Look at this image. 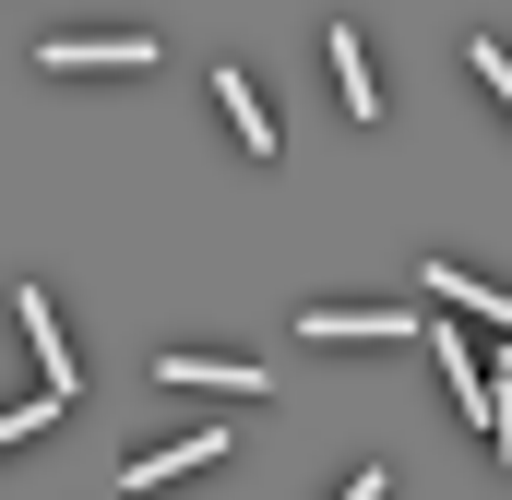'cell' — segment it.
<instances>
[{
	"instance_id": "obj_2",
	"label": "cell",
	"mask_w": 512,
	"mask_h": 500,
	"mask_svg": "<svg viewBox=\"0 0 512 500\" xmlns=\"http://www.w3.org/2000/svg\"><path fill=\"white\" fill-rule=\"evenodd\" d=\"M298 334H310V346H405L417 322H405V310H298ZM417 346H429V334H417Z\"/></svg>"
},
{
	"instance_id": "obj_11",
	"label": "cell",
	"mask_w": 512,
	"mask_h": 500,
	"mask_svg": "<svg viewBox=\"0 0 512 500\" xmlns=\"http://www.w3.org/2000/svg\"><path fill=\"white\" fill-rule=\"evenodd\" d=\"M393 489V477H382V465H370V477H346V489H334V500H382Z\"/></svg>"
},
{
	"instance_id": "obj_9",
	"label": "cell",
	"mask_w": 512,
	"mask_h": 500,
	"mask_svg": "<svg viewBox=\"0 0 512 500\" xmlns=\"http://www.w3.org/2000/svg\"><path fill=\"white\" fill-rule=\"evenodd\" d=\"M60 405H72V393H48V381H36V405H0V453H12V441H36Z\"/></svg>"
},
{
	"instance_id": "obj_1",
	"label": "cell",
	"mask_w": 512,
	"mask_h": 500,
	"mask_svg": "<svg viewBox=\"0 0 512 500\" xmlns=\"http://www.w3.org/2000/svg\"><path fill=\"white\" fill-rule=\"evenodd\" d=\"M36 72H131V84H143L155 48H143V36H60V48H36Z\"/></svg>"
},
{
	"instance_id": "obj_10",
	"label": "cell",
	"mask_w": 512,
	"mask_h": 500,
	"mask_svg": "<svg viewBox=\"0 0 512 500\" xmlns=\"http://www.w3.org/2000/svg\"><path fill=\"white\" fill-rule=\"evenodd\" d=\"M465 60H477V84H489V96H501V108H512V48H501V36H477Z\"/></svg>"
},
{
	"instance_id": "obj_8",
	"label": "cell",
	"mask_w": 512,
	"mask_h": 500,
	"mask_svg": "<svg viewBox=\"0 0 512 500\" xmlns=\"http://www.w3.org/2000/svg\"><path fill=\"white\" fill-rule=\"evenodd\" d=\"M215 108H227V131H239L251 155H274V108H262V96L239 84V72H227V60H215Z\"/></svg>"
},
{
	"instance_id": "obj_3",
	"label": "cell",
	"mask_w": 512,
	"mask_h": 500,
	"mask_svg": "<svg viewBox=\"0 0 512 500\" xmlns=\"http://www.w3.org/2000/svg\"><path fill=\"white\" fill-rule=\"evenodd\" d=\"M322 60H334V96H346V120H382V72H370L358 24H322Z\"/></svg>"
},
{
	"instance_id": "obj_6",
	"label": "cell",
	"mask_w": 512,
	"mask_h": 500,
	"mask_svg": "<svg viewBox=\"0 0 512 500\" xmlns=\"http://www.w3.org/2000/svg\"><path fill=\"white\" fill-rule=\"evenodd\" d=\"M429 286H441V298H453L465 322H501V334H512V286H489V274H465V262H441V250H429Z\"/></svg>"
},
{
	"instance_id": "obj_4",
	"label": "cell",
	"mask_w": 512,
	"mask_h": 500,
	"mask_svg": "<svg viewBox=\"0 0 512 500\" xmlns=\"http://www.w3.org/2000/svg\"><path fill=\"white\" fill-rule=\"evenodd\" d=\"M12 322H24V346H36V381H48V393H72V346H60L48 286H24V298H12Z\"/></svg>"
},
{
	"instance_id": "obj_7",
	"label": "cell",
	"mask_w": 512,
	"mask_h": 500,
	"mask_svg": "<svg viewBox=\"0 0 512 500\" xmlns=\"http://www.w3.org/2000/svg\"><path fill=\"white\" fill-rule=\"evenodd\" d=\"M167 381H203V393H274V370H251V358H203V346H179V358H155Z\"/></svg>"
},
{
	"instance_id": "obj_5",
	"label": "cell",
	"mask_w": 512,
	"mask_h": 500,
	"mask_svg": "<svg viewBox=\"0 0 512 500\" xmlns=\"http://www.w3.org/2000/svg\"><path fill=\"white\" fill-rule=\"evenodd\" d=\"M215 453H227V429H191V441H155V453H131L120 477H131V489H167V477H191V465H215Z\"/></svg>"
}]
</instances>
